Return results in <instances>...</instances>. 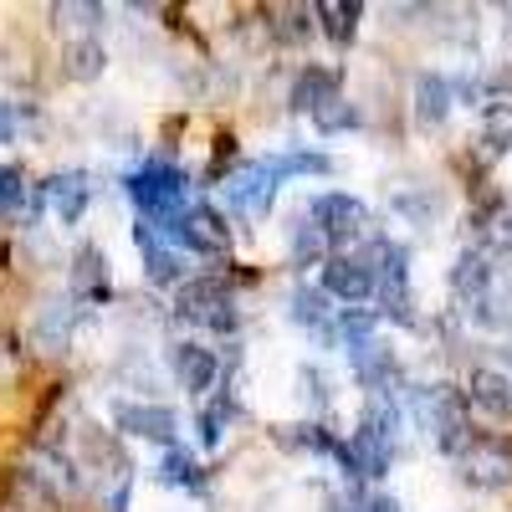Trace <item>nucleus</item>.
I'll return each instance as SVG.
<instances>
[{
	"label": "nucleus",
	"instance_id": "nucleus-1",
	"mask_svg": "<svg viewBox=\"0 0 512 512\" xmlns=\"http://www.w3.org/2000/svg\"><path fill=\"white\" fill-rule=\"evenodd\" d=\"M405 410L415 415V425L425 436L436 441V451L441 456H451L456 461V451L472 441V405H466V390H456V384H446V379H436V384H405Z\"/></svg>",
	"mask_w": 512,
	"mask_h": 512
},
{
	"label": "nucleus",
	"instance_id": "nucleus-2",
	"mask_svg": "<svg viewBox=\"0 0 512 512\" xmlns=\"http://www.w3.org/2000/svg\"><path fill=\"white\" fill-rule=\"evenodd\" d=\"M123 195L134 200L139 221H149V226H159L169 236L175 221L190 210V175L180 164H169V159H149V164L134 169V175H123Z\"/></svg>",
	"mask_w": 512,
	"mask_h": 512
},
{
	"label": "nucleus",
	"instance_id": "nucleus-3",
	"mask_svg": "<svg viewBox=\"0 0 512 512\" xmlns=\"http://www.w3.org/2000/svg\"><path fill=\"white\" fill-rule=\"evenodd\" d=\"M175 313L195 328H210V333H236L241 328V308H236V292H231L226 277H190L175 292Z\"/></svg>",
	"mask_w": 512,
	"mask_h": 512
},
{
	"label": "nucleus",
	"instance_id": "nucleus-4",
	"mask_svg": "<svg viewBox=\"0 0 512 512\" xmlns=\"http://www.w3.org/2000/svg\"><path fill=\"white\" fill-rule=\"evenodd\" d=\"M308 221L323 231L328 251H333V246H354V241L369 236V205H364L359 195H349V190H323V195H313V205H308Z\"/></svg>",
	"mask_w": 512,
	"mask_h": 512
},
{
	"label": "nucleus",
	"instance_id": "nucleus-5",
	"mask_svg": "<svg viewBox=\"0 0 512 512\" xmlns=\"http://www.w3.org/2000/svg\"><path fill=\"white\" fill-rule=\"evenodd\" d=\"M461 482L477 492H502L512 487V436H472L456 451Z\"/></svg>",
	"mask_w": 512,
	"mask_h": 512
},
{
	"label": "nucleus",
	"instance_id": "nucleus-6",
	"mask_svg": "<svg viewBox=\"0 0 512 512\" xmlns=\"http://www.w3.org/2000/svg\"><path fill=\"white\" fill-rule=\"evenodd\" d=\"M277 175H272V164L267 159H251V164H236L231 175L221 180V190H226V205L236 210L241 221H256V216H267L272 210V200H277Z\"/></svg>",
	"mask_w": 512,
	"mask_h": 512
},
{
	"label": "nucleus",
	"instance_id": "nucleus-7",
	"mask_svg": "<svg viewBox=\"0 0 512 512\" xmlns=\"http://www.w3.org/2000/svg\"><path fill=\"white\" fill-rule=\"evenodd\" d=\"M134 241H139V256H144V277L154 287H175L180 292L190 282V251H180L175 236H164L149 221H134Z\"/></svg>",
	"mask_w": 512,
	"mask_h": 512
},
{
	"label": "nucleus",
	"instance_id": "nucleus-8",
	"mask_svg": "<svg viewBox=\"0 0 512 512\" xmlns=\"http://www.w3.org/2000/svg\"><path fill=\"white\" fill-rule=\"evenodd\" d=\"M82 323H88V303H77V297H47L31 318V349L36 354H67Z\"/></svg>",
	"mask_w": 512,
	"mask_h": 512
},
{
	"label": "nucleus",
	"instance_id": "nucleus-9",
	"mask_svg": "<svg viewBox=\"0 0 512 512\" xmlns=\"http://www.w3.org/2000/svg\"><path fill=\"white\" fill-rule=\"evenodd\" d=\"M169 236H175V246L190 251V256H216V262L231 256V226L216 205H190Z\"/></svg>",
	"mask_w": 512,
	"mask_h": 512
},
{
	"label": "nucleus",
	"instance_id": "nucleus-10",
	"mask_svg": "<svg viewBox=\"0 0 512 512\" xmlns=\"http://www.w3.org/2000/svg\"><path fill=\"white\" fill-rule=\"evenodd\" d=\"M36 200H41V210H52L62 226H77L93 205V175L88 169H57V175H47L36 185Z\"/></svg>",
	"mask_w": 512,
	"mask_h": 512
},
{
	"label": "nucleus",
	"instance_id": "nucleus-11",
	"mask_svg": "<svg viewBox=\"0 0 512 512\" xmlns=\"http://www.w3.org/2000/svg\"><path fill=\"white\" fill-rule=\"evenodd\" d=\"M349 364H354V379L369 395H400L405 390V369H400L395 349L384 344V338H369V344L349 349Z\"/></svg>",
	"mask_w": 512,
	"mask_h": 512
},
{
	"label": "nucleus",
	"instance_id": "nucleus-12",
	"mask_svg": "<svg viewBox=\"0 0 512 512\" xmlns=\"http://www.w3.org/2000/svg\"><path fill=\"white\" fill-rule=\"evenodd\" d=\"M113 431L118 436H139V441H159L164 451L175 446L180 420L169 405H134V400H118L113 405Z\"/></svg>",
	"mask_w": 512,
	"mask_h": 512
},
{
	"label": "nucleus",
	"instance_id": "nucleus-13",
	"mask_svg": "<svg viewBox=\"0 0 512 512\" xmlns=\"http://www.w3.org/2000/svg\"><path fill=\"white\" fill-rule=\"evenodd\" d=\"M169 369H175L180 390H190V395H216L226 364H221V354L210 349V344H175V349H169Z\"/></svg>",
	"mask_w": 512,
	"mask_h": 512
},
{
	"label": "nucleus",
	"instance_id": "nucleus-14",
	"mask_svg": "<svg viewBox=\"0 0 512 512\" xmlns=\"http://www.w3.org/2000/svg\"><path fill=\"white\" fill-rule=\"evenodd\" d=\"M472 246L487 251L492 262L512 246V205H507L497 190H487V195L477 200V210H472Z\"/></svg>",
	"mask_w": 512,
	"mask_h": 512
},
{
	"label": "nucleus",
	"instance_id": "nucleus-15",
	"mask_svg": "<svg viewBox=\"0 0 512 512\" xmlns=\"http://www.w3.org/2000/svg\"><path fill=\"white\" fill-rule=\"evenodd\" d=\"M318 287L333 297V303H349V308H359V303L374 297V277H369V267L359 262V256H328Z\"/></svg>",
	"mask_w": 512,
	"mask_h": 512
},
{
	"label": "nucleus",
	"instance_id": "nucleus-16",
	"mask_svg": "<svg viewBox=\"0 0 512 512\" xmlns=\"http://www.w3.org/2000/svg\"><path fill=\"white\" fill-rule=\"evenodd\" d=\"M287 318L303 333H313L323 349H333V318H338V308H333V297L323 287H297L287 297Z\"/></svg>",
	"mask_w": 512,
	"mask_h": 512
},
{
	"label": "nucleus",
	"instance_id": "nucleus-17",
	"mask_svg": "<svg viewBox=\"0 0 512 512\" xmlns=\"http://www.w3.org/2000/svg\"><path fill=\"white\" fill-rule=\"evenodd\" d=\"M338 82H344V72H338V67H318V62L297 67L292 88H287V108H292V113H313V108H323L328 98H338Z\"/></svg>",
	"mask_w": 512,
	"mask_h": 512
},
{
	"label": "nucleus",
	"instance_id": "nucleus-18",
	"mask_svg": "<svg viewBox=\"0 0 512 512\" xmlns=\"http://www.w3.org/2000/svg\"><path fill=\"white\" fill-rule=\"evenodd\" d=\"M72 297L77 303H108L113 287H108V256L88 241L72 251Z\"/></svg>",
	"mask_w": 512,
	"mask_h": 512
},
{
	"label": "nucleus",
	"instance_id": "nucleus-19",
	"mask_svg": "<svg viewBox=\"0 0 512 512\" xmlns=\"http://www.w3.org/2000/svg\"><path fill=\"white\" fill-rule=\"evenodd\" d=\"M492 282H497L492 256H487V251H477V246H466V251L456 256V267H451V292L461 297L466 308H472L477 297H487V292H492Z\"/></svg>",
	"mask_w": 512,
	"mask_h": 512
},
{
	"label": "nucleus",
	"instance_id": "nucleus-20",
	"mask_svg": "<svg viewBox=\"0 0 512 512\" xmlns=\"http://www.w3.org/2000/svg\"><path fill=\"white\" fill-rule=\"evenodd\" d=\"M466 405L487 410L492 420H512V379L497 369H472V379H466Z\"/></svg>",
	"mask_w": 512,
	"mask_h": 512
},
{
	"label": "nucleus",
	"instance_id": "nucleus-21",
	"mask_svg": "<svg viewBox=\"0 0 512 512\" xmlns=\"http://www.w3.org/2000/svg\"><path fill=\"white\" fill-rule=\"evenodd\" d=\"M446 118H451V77L420 72L415 77V123L420 128H441Z\"/></svg>",
	"mask_w": 512,
	"mask_h": 512
},
{
	"label": "nucleus",
	"instance_id": "nucleus-22",
	"mask_svg": "<svg viewBox=\"0 0 512 512\" xmlns=\"http://www.w3.org/2000/svg\"><path fill=\"white\" fill-rule=\"evenodd\" d=\"M313 16H318V31L333 41V47H349V41L359 36L364 6L359 0H323V6H313Z\"/></svg>",
	"mask_w": 512,
	"mask_h": 512
},
{
	"label": "nucleus",
	"instance_id": "nucleus-23",
	"mask_svg": "<svg viewBox=\"0 0 512 512\" xmlns=\"http://www.w3.org/2000/svg\"><path fill=\"white\" fill-rule=\"evenodd\" d=\"M477 149H482V159H502V154L512 149V103L492 98V103L482 108V134H477Z\"/></svg>",
	"mask_w": 512,
	"mask_h": 512
},
{
	"label": "nucleus",
	"instance_id": "nucleus-24",
	"mask_svg": "<svg viewBox=\"0 0 512 512\" xmlns=\"http://www.w3.org/2000/svg\"><path fill=\"white\" fill-rule=\"evenodd\" d=\"M67 77L72 82H98L103 72H108V52H103V41L98 36H77V41H67Z\"/></svg>",
	"mask_w": 512,
	"mask_h": 512
},
{
	"label": "nucleus",
	"instance_id": "nucleus-25",
	"mask_svg": "<svg viewBox=\"0 0 512 512\" xmlns=\"http://www.w3.org/2000/svg\"><path fill=\"white\" fill-rule=\"evenodd\" d=\"M231 415H241L236 395H231V390H216V395H210V405L200 410V420H195V425H200V446H205V451H216V446L226 441V420H231Z\"/></svg>",
	"mask_w": 512,
	"mask_h": 512
},
{
	"label": "nucleus",
	"instance_id": "nucleus-26",
	"mask_svg": "<svg viewBox=\"0 0 512 512\" xmlns=\"http://www.w3.org/2000/svg\"><path fill=\"white\" fill-rule=\"evenodd\" d=\"M267 164H272V175H277V180H297V175H313V180H323V175H333V159H328V154H318V149L267 154Z\"/></svg>",
	"mask_w": 512,
	"mask_h": 512
},
{
	"label": "nucleus",
	"instance_id": "nucleus-27",
	"mask_svg": "<svg viewBox=\"0 0 512 512\" xmlns=\"http://www.w3.org/2000/svg\"><path fill=\"white\" fill-rule=\"evenodd\" d=\"M328 241H323V231L303 216V221H297L292 226V272H313V267H323L328 262Z\"/></svg>",
	"mask_w": 512,
	"mask_h": 512
},
{
	"label": "nucleus",
	"instance_id": "nucleus-28",
	"mask_svg": "<svg viewBox=\"0 0 512 512\" xmlns=\"http://www.w3.org/2000/svg\"><path fill=\"white\" fill-rule=\"evenodd\" d=\"M159 482L164 487H180V492H205V472H200V461L180 446H169L164 461H159Z\"/></svg>",
	"mask_w": 512,
	"mask_h": 512
},
{
	"label": "nucleus",
	"instance_id": "nucleus-29",
	"mask_svg": "<svg viewBox=\"0 0 512 512\" xmlns=\"http://www.w3.org/2000/svg\"><path fill=\"white\" fill-rule=\"evenodd\" d=\"M26 200H31L26 169L21 164H0V221H26Z\"/></svg>",
	"mask_w": 512,
	"mask_h": 512
},
{
	"label": "nucleus",
	"instance_id": "nucleus-30",
	"mask_svg": "<svg viewBox=\"0 0 512 512\" xmlns=\"http://www.w3.org/2000/svg\"><path fill=\"white\" fill-rule=\"evenodd\" d=\"M395 216H405L410 226H431L441 216V195L431 185H420V190H395Z\"/></svg>",
	"mask_w": 512,
	"mask_h": 512
},
{
	"label": "nucleus",
	"instance_id": "nucleus-31",
	"mask_svg": "<svg viewBox=\"0 0 512 512\" xmlns=\"http://www.w3.org/2000/svg\"><path fill=\"white\" fill-rule=\"evenodd\" d=\"M364 118H359V108L349 103V98H328L323 108H313V128L328 139V134H354Z\"/></svg>",
	"mask_w": 512,
	"mask_h": 512
},
{
	"label": "nucleus",
	"instance_id": "nucleus-32",
	"mask_svg": "<svg viewBox=\"0 0 512 512\" xmlns=\"http://www.w3.org/2000/svg\"><path fill=\"white\" fill-rule=\"evenodd\" d=\"M272 36L282 41V47H303V41L313 36V6H282L272 11Z\"/></svg>",
	"mask_w": 512,
	"mask_h": 512
},
{
	"label": "nucleus",
	"instance_id": "nucleus-33",
	"mask_svg": "<svg viewBox=\"0 0 512 512\" xmlns=\"http://www.w3.org/2000/svg\"><path fill=\"white\" fill-rule=\"evenodd\" d=\"M466 313H472V323H477V328H507V318H512V308L502 303V297H497V292H487V297H477V303H472V308H466Z\"/></svg>",
	"mask_w": 512,
	"mask_h": 512
},
{
	"label": "nucleus",
	"instance_id": "nucleus-34",
	"mask_svg": "<svg viewBox=\"0 0 512 512\" xmlns=\"http://www.w3.org/2000/svg\"><path fill=\"white\" fill-rule=\"evenodd\" d=\"M297 379L308 384V400H313V410H333V390H328V379H323L318 369H297Z\"/></svg>",
	"mask_w": 512,
	"mask_h": 512
},
{
	"label": "nucleus",
	"instance_id": "nucleus-35",
	"mask_svg": "<svg viewBox=\"0 0 512 512\" xmlns=\"http://www.w3.org/2000/svg\"><path fill=\"white\" fill-rule=\"evenodd\" d=\"M57 16H67V21L82 26V31H98L108 11H103V6H57Z\"/></svg>",
	"mask_w": 512,
	"mask_h": 512
},
{
	"label": "nucleus",
	"instance_id": "nucleus-36",
	"mask_svg": "<svg viewBox=\"0 0 512 512\" xmlns=\"http://www.w3.org/2000/svg\"><path fill=\"white\" fill-rule=\"evenodd\" d=\"M11 139H16V108L0 98V144H11Z\"/></svg>",
	"mask_w": 512,
	"mask_h": 512
},
{
	"label": "nucleus",
	"instance_id": "nucleus-37",
	"mask_svg": "<svg viewBox=\"0 0 512 512\" xmlns=\"http://www.w3.org/2000/svg\"><path fill=\"white\" fill-rule=\"evenodd\" d=\"M364 512H400V502H395V497H384V492H374V497L364 502Z\"/></svg>",
	"mask_w": 512,
	"mask_h": 512
},
{
	"label": "nucleus",
	"instance_id": "nucleus-38",
	"mask_svg": "<svg viewBox=\"0 0 512 512\" xmlns=\"http://www.w3.org/2000/svg\"><path fill=\"white\" fill-rule=\"evenodd\" d=\"M507 359H512V338H507Z\"/></svg>",
	"mask_w": 512,
	"mask_h": 512
}]
</instances>
